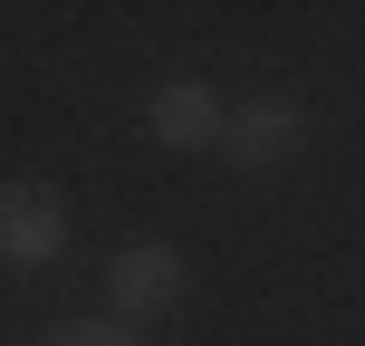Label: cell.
Returning a JSON list of instances; mask_svg holds the SVG:
<instances>
[{"label":"cell","mask_w":365,"mask_h":346,"mask_svg":"<svg viewBox=\"0 0 365 346\" xmlns=\"http://www.w3.org/2000/svg\"><path fill=\"white\" fill-rule=\"evenodd\" d=\"M68 250V212L48 183H0V260L10 270H48Z\"/></svg>","instance_id":"cell-1"},{"label":"cell","mask_w":365,"mask_h":346,"mask_svg":"<svg viewBox=\"0 0 365 346\" xmlns=\"http://www.w3.org/2000/svg\"><path fill=\"white\" fill-rule=\"evenodd\" d=\"M106 298H115V317H164V308H182V250H164V240L115 250Z\"/></svg>","instance_id":"cell-2"},{"label":"cell","mask_w":365,"mask_h":346,"mask_svg":"<svg viewBox=\"0 0 365 346\" xmlns=\"http://www.w3.org/2000/svg\"><path fill=\"white\" fill-rule=\"evenodd\" d=\"M298 145H308V116H298L289 96H259L250 116H231V164H250V173H269V164H289Z\"/></svg>","instance_id":"cell-3"},{"label":"cell","mask_w":365,"mask_h":346,"mask_svg":"<svg viewBox=\"0 0 365 346\" xmlns=\"http://www.w3.org/2000/svg\"><path fill=\"white\" fill-rule=\"evenodd\" d=\"M145 126H154V145H212L221 135V96L202 77H173V87L145 96Z\"/></svg>","instance_id":"cell-4"},{"label":"cell","mask_w":365,"mask_h":346,"mask_svg":"<svg viewBox=\"0 0 365 346\" xmlns=\"http://www.w3.org/2000/svg\"><path fill=\"white\" fill-rule=\"evenodd\" d=\"M48 346H145V337H135V327H58Z\"/></svg>","instance_id":"cell-5"}]
</instances>
